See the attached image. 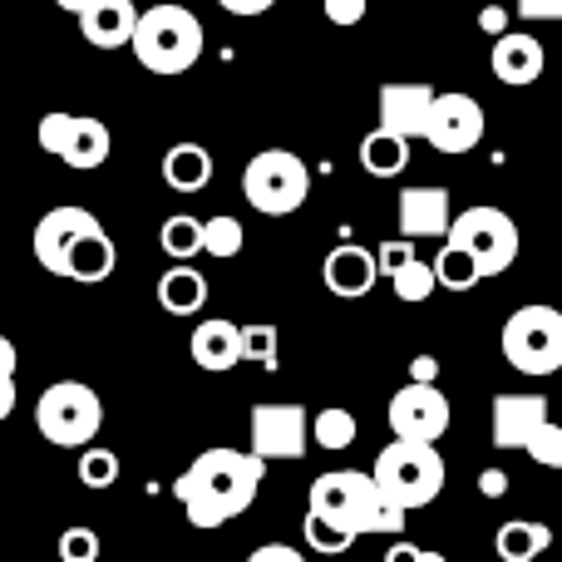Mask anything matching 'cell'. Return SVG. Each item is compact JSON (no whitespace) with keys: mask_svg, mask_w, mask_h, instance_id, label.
<instances>
[{"mask_svg":"<svg viewBox=\"0 0 562 562\" xmlns=\"http://www.w3.org/2000/svg\"><path fill=\"white\" fill-rule=\"evenodd\" d=\"M0 514H5V508H0Z\"/></svg>","mask_w":562,"mask_h":562,"instance_id":"cell-51","label":"cell"},{"mask_svg":"<svg viewBox=\"0 0 562 562\" xmlns=\"http://www.w3.org/2000/svg\"><path fill=\"white\" fill-rule=\"evenodd\" d=\"M252 449L247 454L272 464V459H301L311 449V415L296 400H277V405H252Z\"/></svg>","mask_w":562,"mask_h":562,"instance_id":"cell-9","label":"cell"},{"mask_svg":"<svg viewBox=\"0 0 562 562\" xmlns=\"http://www.w3.org/2000/svg\"><path fill=\"white\" fill-rule=\"evenodd\" d=\"M504 360L518 370V375H553L562 370V311L553 306H518L514 316L504 321Z\"/></svg>","mask_w":562,"mask_h":562,"instance_id":"cell-5","label":"cell"},{"mask_svg":"<svg viewBox=\"0 0 562 562\" xmlns=\"http://www.w3.org/2000/svg\"><path fill=\"white\" fill-rule=\"evenodd\" d=\"M301 533H306L311 553H326V558H340V553H350V548H356V533L326 524V518H311V514H306V524H301Z\"/></svg>","mask_w":562,"mask_h":562,"instance_id":"cell-34","label":"cell"},{"mask_svg":"<svg viewBox=\"0 0 562 562\" xmlns=\"http://www.w3.org/2000/svg\"><path fill=\"white\" fill-rule=\"evenodd\" d=\"M55 5H59V10H69V15H79V10H89L94 0H55Z\"/></svg>","mask_w":562,"mask_h":562,"instance_id":"cell-48","label":"cell"},{"mask_svg":"<svg viewBox=\"0 0 562 562\" xmlns=\"http://www.w3.org/2000/svg\"><path fill=\"white\" fill-rule=\"evenodd\" d=\"M524 454H533V464H543V469H562V425L548 419V425L524 445Z\"/></svg>","mask_w":562,"mask_h":562,"instance_id":"cell-36","label":"cell"},{"mask_svg":"<svg viewBox=\"0 0 562 562\" xmlns=\"http://www.w3.org/2000/svg\"><path fill=\"white\" fill-rule=\"evenodd\" d=\"M409 257H415V252H409V243H390V247H380V252H375V267H380V272H395V267H405Z\"/></svg>","mask_w":562,"mask_h":562,"instance_id":"cell-40","label":"cell"},{"mask_svg":"<svg viewBox=\"0 0 562 562\" xmlns=\"http://www.w3.org/2000/svg\"><path fill=\"white\" fill-rule=\"evenodd\" d=\"M243 243H247V227L237 223L233 213H217V217H207L203 223V252L207 257H223L227 262V257L243 252Z\"/></svg>","mask_w":562,"mask_h":562,"instance_id":"cell-29","label":"cell"},{"mask_svg":"<svg viewBox=\"0 0 562 562\" xmlns=\"http://www.w3.org/2000/svg\"><path fill=\"white\" fill-rule=\"evenodd\" d=\"M237 356L257 360L262 370H277V326H237Z\"/></svg>","mask_w":562,"mask_h":562,"instance_id":"cell-33","label":"cell"},{"mask_svg":"<svg viewBox=\"0 0 562 562\" xmlns=\"http://www.w3.org/2000/svg\"><path fill=\"white\" fill-rule=\"evenodd\" d=\"M390 286H395V296L405 301V306H419V301L435 296V272H429V262L409 257L405 267H395V272H390Z\"/></svg>","mask_w":562,"mask_h":562,"instance_id":"cell-30","label":"cell"},{"mask_svg":"<svg viewBox=\"0 0 562 562\" xmlns=\"http://www.w3.org/2000/svg\"><path fill=\"white\" fill-rule=\"evenodd\" d=\"M15 409V380H0V419H10Z\"/></svg>","mask_w":562,"mask_h":562,"instance_id":"cell-46","label":"cell"},{"mask_svg":"<svg viewBox=\"0 0 562 562\" xmlns=\"http://www.w3.org/2000/svg\"><path fill=\"white\" fill-rule=\"evenodd\" d=\"M429 272H435V286H445V291H474L479 281V267H474V257L469 252H459V247H439V257L429 262Z\"/></svg>","mask_w":562,"mask_h":562,"instance_id":"cell-28","label":"cell"},{"mask_svg":"<svg viewBox=\"0 0 562 562\" xmlns=\"http://www.w3.org/2000/svg\"><path fill=\"white\" fill-rule=\"evenodd\" d=\"M243 193L257 213L286 217L311 198V168L301 164L291 148H262V154L243 168Z\"/></svg>","mask_w":562,"mask_h":562,"instance_id":"cell-7","label":"cell"},{"mask_svg":"<svg viewBox=\"0 0 562 562\" xmlns=\"http://www.w3.org/2000/svg\"><path fill=\"white\" fill-rule=\"evenodd\" d=\"M164 183L173 193H203L213 183V154L203 144H173L164 154Z\"/></svg>","mask_w":562,"mask_h":562,"instance_id":"cell-22","label":"cell"},{"mask_svg":"<svg viewBox=\"0 0 562 562\" xmlns=\"http://www.w3.org/2000/svg\"><path fill=\"white\" fill-rule=\"evenodd\" d=\"M15 366H20L15 346H10V336H0V380H15Z\"/></svg>","mask_w":562,"mask_h":562,"instance_id":"cell-44","label":"cell"},{"mask_svg":"<svg viewBox=\"0 0 562 562\" xmlns=\"http://www.w3.org/2000/svg\"><path fill=\"white\" fill-rule=\"evenodd\" d=\"M114 267H119L114 237H109L104 227H89V233L65 252V272L59 277H69V281H109L114 277Z\"/></svg>","mask_w":562,"mask_h":562,"instance_id":"cell-20","label":"cell"},{"mask_svg":"<svg viewBox=\"0 0 562 562\" xmlns=\"http://www.w3.org/2000/svg\"><path fill=\"white\" fill-rule=\"evenodd\" d=\"M454 223L445 188H405L400 193V233L405 237H445Z\"/></svg>","mask_w":562,"mask_h":562,"instance_id":"cell-18","label":"cell"},{"mask_svg":"<svg viewBox=\"0 0 562 562\" xmlns=\"http://www.w3.org/2000/svg\"><path fill=\"white\" fill-rule=\"evenodd\" d=\"M360 435L356 415H350L346 405H326L321 415H311V445L330 449V454H340V449H350Z\"/></svg>","mask_w":562,"mask_h":562,"instance_id":"cell-26","label":"cell"},{"mask_svg":"<svg viewBox=\"0 0 562 562\" xmlns=\"http://www.w3.org/2000/svg\"><path fill=\"white\" fill-rule=\"evenodd\" d=\"M134 0H94L89 10H79V35L94 49H124L134 40Z\"/></svg>","mask_w":562,"mask_h":562,"instance_id":"cell-19","label":"cell"},{"mask_svg":"<svg viewBox=\"0 0 562 562\" xmlns=\"http://www.w3.org/2000/svg\"><path fill=\"white\" fill-rule=\"evenodd\" d=\"M548 548H553V528L538 518H508L494 533V553L504 562H538Z\"/></svg>","mask_w":562,"mask_h":562,"instance_id":"cell-23","label":"cell"},{"mask_svg":"<svg viewBox=\"0 0 562 562\" xmlns=\"http://www.w3.org/2000/svg\"><path fill=\"white\" fill-rule=\"evenodd\" d=\"M104 543H99L94 528H65L59 533V562H99Z\"/></svg>","mask_w":562,"mask_h":562,"instance_id":"cell-35","label":"cell"},{"mask_svg":"<svg viewBox=\"0 0 562 562\" xmlns=\"http://www.w3.org/2000/svg\"><path fill=\"white\" fill-rule=\"evenodd\" d=\"M479 494H484V498H504L508 494V474H504V469H484V474H479Z\"/></svg>","mask_w":562,"mask_h":562,"instance_id":"cell-41","label":"cell"},{"mask_svg":"<svg viewBox=\"0 0 562 562\" xmlns=\"http://www.w3.org/2000/svg\"><path fill=\"white\" fill-rule=\"evenodd\" d=\"M188 350H193V366L198 370H213V375L243 366V356H237V326H233V321H217V316L203 321V326L193 330Z\"/></svg>","mask_w":562,"mask_h":562,"instance_id":"cell-21","label":"cell"},{"mask_svg":"<svg viewBox=\"0 0 562 562\" xmlns=\"http://www.w3.org/2000/svg\"><path fill=\"white\" fill-rule=\"evenodd\" d=\"M360 168H366L370 178H400L409 168V144H400V138L375 128V134L360 138Z\"/></svg>","mask_w":562,"mask_h":562,"instance_id":"cell-25","label":"cell"},{"mask_svg":"<svg viewBox=\"0 0 562 562\" xmlns=\"http://www.w3.org/2000/svg\"><path fill=\"white\" fill-rule=\"evenodd\" d=\"M75 474H79V484H85V488H109V484H119V454H114V449H99V445L79 449Z\"/></svg>","mask_w":562,"mask_h":562,"instance_id":"cell-31","label":"cell"},{"mask_svg":"<svg viewBox=\"0 0 562 562\" xmlns=\"http://www.w3.org/2000/svg\"><path fill=\"white\" fill-rule=\"evenodd\" d=\"M203 301H207V277L198 267H168L158 277V306L168 316H193V311H203Z\"/></svg>","mask_w":562,"mask_h":562,"instance_id":"cell-24","label":"cell"},{"mask_svg":"<svg viewBox=\"0 0 562 562\" xmlns=\"http://www.w3.org/2000/svg\"><path fill=\"white\" fill-rule=\"evenodd\" d=\"M262 484H267L262 459H252L247 449L217 445V449H203V454L173 479V498L183 504L188 524L207 533V528H223V524H233L237 514H247V508L257 504V494H262Z\"/></svg>","mask_w":562,"mask_h":562,"instance_id":"cell-1","label":"cell"},{"mask_svg":"<svg viewBox=\"0 0 562 562\" xmlns=\"http://www.w3.org/2000/svg\"><path fill=\"white\" fill-rule=\"evenodd\" d=\"M35 429L59 449H89L104 429V400L85 380H55L35 400Z\"/></svg>","mask_w":562,"mask_h":562,"instance_id":"cell-4","label":"cell"},{"mask_svg":"<svg viewBox=\"0 0 562 562\" xmlns=\"http://www.w3.org/2000/svg\"><path fill=\"white\" fill-rule=\"evenodd\" d=\"M445 243L474 257L479 277H504L518 262V227L504 207H464V213H454Z\"/></svg>","mask_w":562,"mask_h":562,"instance_id":"cell-6","label":"cell"},{"mask_svg":"<svg viewBox=\"0 0 562 562\" xmlns=\"http://www.w3.org/2000/svg\"><path fill=\"white\" fill-rule=\"evenodd\" d=\"M415 562H449V558H445V553H429V548H419V558H415Z\"/></svg>","mask_w":562,"mask_h":562,"instance_id":"cell-49","label":"cell"},{"mask_svg":"<svg viewBox=\"0 0 562 562\" xmlns=\"http://www.w3.org/2000/svg\"><path fill=\"white\" fill-rule=\"evenodd\" d=\"M217 5H223L227 15H243V20H247V15H267L277 0H217Z\"/></svg>","mask_w":562,"mask_h":562,"instance_id":"cell-42","label":"cell"},{"mask_svg":"<svg viewBox=\"0 0 562 562\" xmlns=\"http://www.w3.org/2000/svg\"><path fill=\"white\" fill-rule=\"evenodd\" d=\"M504 25H508V10L504 5H484L479 10V30H488V35H504Z\"/></svg>","mask_w":562,"mask_h":562,"instance_id":"cell-43","label":"cell"},{"mask_svg":"<svg viewBox=\"0 0 562 562\" xmlns=\"http://www.w3.org/2000/svg\"><path fill=\"white\" fill-rule=\"evenodd\" d=\"M158 247H164L173 262H193V257L203 252V217L173 213L164 227H158Z\"/></svg>","mask_w":562,"mask_h":562,"instance_id":"cell-27","label":"cell"},{"mask_svg":"<svg viewBox=\"0 0 562 562\" xmlns=\"http://www.w3.org/2000/svg\"><path fill=\"white\" fill-rule=\"evenodd\" d=\"M370 494H375V484H370V474H360V469H330V474L311 479V494H306V514L311 518H326V524L346 528V533H356L360 514H366Z\"/></svg>","mask_w":562,"mask_h":562,"instance_id":"cell-11","label":"cell"},{"mask_svg":"<svg viewBox=\"0 0 562 562\" xmlns=\"http://www.w3.org/2000/svg\"><path fill=\"white\" fill-rule=\"evenodd\" d=\"M134 55L148 75H188L203 55V20L188 5H154L134 20Z\"/></svg>","mask_w":562,"mask_h":562,"instance_id":"cell-2","label":"cell"},{"mask_svg":"<svg viewBox=\"0 0 562 562\" xmlns=\"http://www.w3.org/2000/svg\"><path fill=\"white\" fill-rule=\"evenodd\" d=\"M89 227H99V217L89 213V207H75V203L49 207V213L35 223V237H30V247H35V262L45 267L49 277H59V272H65V252L89 233Z\"/></svg>","mask_w":562,"mask_h":562,"instance_id":"cell-13","label":"cell"},{"mask_svg":"<svg viewBox=\"0 0 562 562\" xmlns=\"http://www.w3.org/2000/svg\"><path fill=\"white\" fill-rule=\"evenodd\" d=\"M415 558H419V548H415V543H395V548L385 553V562H415Z\"/></svg>","mask_w":562,"mask_h":562,"instance_id":"cell-47","label":"cell"},{"mask_svg":"<svg viewBox=\"0 0 562 562\" xmlns=\"http://www.w3.org/2000/svg\"><path fill=\"white\" fill-rule=\"evenodd\" d=\"M474 5H504V0H474Z\"/></svg>","mask_w":562,"mask_h":562,"instance_id":"cell-50","label":"cell"},{"mask_svg":"<svg viewBox=\"0 0 562 562\" xmlns=\"http://www.w3.org/2000/svg\"><path fill=\"white\" fill-rule=\"evenodd\" d=\"M429 104H435L429 85H380V134L400 138V144L425 138Z\"/></svg>","mask_w":562,"mask_h":562,"instance_id":"cell-14","label":"cell"},{"mask_svg":"<svg viewBox=\"0 0 562 562\" xmlns=\"http://www.w3.org/2000/svg\"><path fill=\"white\" fill-rule=\"evenodd\" d=\"M370 533H385V538H395V533H405V514H400L395 504H390L385 494H370V504H366V514H360V524H356V538H370Z\"/></svg>","mask_w":562,"mask_h":562,"instance_id":"cell-32","label":"cell"},{"mask_svg":"<svg viewBox=\"0 0 562 562\" xmlns=\"http://www.w3.org/2000/svg\"><path fill=\"white\" fill-rule=\"evenodd\" d=\"M326 20L340 30L360 25V20H366V0H326Z\"/></svg>","mask_w":562,"mask_h":562,"instance_id":"cell-37","label":"cell"},{"mask_svg":"<svg viewBox=\"0 0 562 562\" xmlns=\"http://www.w3.org/2000/svg\"><path fill=\"white\" fill-rule=\"evenodd\" d=\"M247 562H306V558H301L296 548H286V543H262V548L247 553Z\"/></svg>","mask_w":562,"mask_h":562,"instance_id":"cell-39","label":"cell"},{"mask_svg":"<svg viewBox=\"0 0 562 562\" xmlns=\"http://www.w3.org/2000/svg\"><path fill=\"white\" fill-rule=\"evenodd\" d=\"M543 65H548V55L528 30H504V35L494 40V49H488V69H494V79L498 85H514V89L538 85V79H543Z\"/></svg>","mask_w":562,"mask_h":562,"instance_id":"cell-15","label":"cell"},{"mask_svg":"<svg viewBox=\"0 0 562 562\" xmlns=\"http://www.w3.org/2000/svg\"><path fill=\"white\" fill-rule=\"evenodd\" d=\"M409 375H415V380H409V385H435V360H429V356H419Z\"/></svg>","mask_w":562,"mask_h":562,"instance_id":"cell-45","label":"cell"},{"mask_svg":"<svg viewBox=\"0 0 562 562\" xmlns=\"http://www.w3.org/2000/svg\"><path fill=\"white\" fill-rule=\"evenodd\" d=\"M321 281H326L330 296H370L380 281V267H375V252H366L360 243H340L326 252V262H321Z\"/></svg>","mask_w":562,"mask_h":562,"instance_id":"cell-16","label":"cell"},{"mask_svg":"<svg viewBox=\"0 0 562 562\" xmlns=\"http://www.w3.org/2000/svg\"><path fill=\"white\" fill-rule=\"evenodd\" d=\"M385 419H390V435L405 439V445H435V439H445L454 409H449L439 385H400L390 395Z\"/></svg>","mask_w":562,"mask_h":562,"instance_id":"cell-10","label":"cell"},{"mask_svg":"<svg viewBox=\"0 0 562 562\" xmlns=\"http://www.w3.org/2000/svg\"><path fill=\"white\" fill-rule=\"evenodd\" d=\"M370 484H375L400 514H415V508L435 504L439 488H445V459H439L435 445H405V439H390V445L375 454Z\"/></svg>","mask_w":562,"mask_h":562,"instance_id":"cell-3","label":"cell"},{"mask_svg":"<svg viewBox=\"0 0 562 562\" xmlns=\"http://www.w3.org/2000/svg\"><path fill=\"white\" fill-rule=\"evenodd\" d=\"M524 20H562V0H514Z\"/></svg>","mask_w":562,"mask_h":562,"instance_id":"cell-38","label":"cell"},{"mask_svg":"<svg viewBox=\"0 0 562 562\" xmlns=\"http://www.w3.org/2000/svg\"><path fill=\"white\" fill-rule=\"evenodd\" d=\"M40 148L55 158H65L75 173H89V168H104L109 154H114V134H109L104 119H89V114H45L35 128Z\"/></svg>","mask_w":562,"mask_h":562,"instance_id":"cell-8","label":"cell"},{"mask_svg":"<svg viewBox=\"0 0 562 562\" xmlns=\"http://www.w3.org/2000/svg\"><path fill=\"white\" fill-rule=\"evenodd\" d=\"M425 138L439 148V154H469L484 138V104L464 89H449V94H435L425 119Z\"/></svg>","mask_w":562,"mask_h":562,"instance_id":"cell-12","label":"cell"},{"mask_svg":"<svg viewBox=\"0 0 562 562\" xmlns=\"http://www.w3.org/2000/svg\"><path fill=\"white\" fill-rule=\"evenodd\" d=\"M548 425V400L538 390H518V395L494 400V449H524L538 429Z\"/></svg>","mask_w":562,"mask_h":562,"instance_id":"cell-17","label":"cell"}]
</instances>
